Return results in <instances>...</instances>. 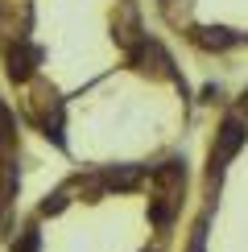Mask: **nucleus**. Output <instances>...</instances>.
<instances>
[{
	"label": "nucleus",
	"mask_w": 248,
	"mask_h": 252,
	"mask_svg": "<svg viewBox=\"0 0 248 252\" xmlns=\"http://www.w3.org/2000/svg\"><path fill=\"white\" fill-rule=\"evenodd\" d=\"M13 182H17V170H13V165L4 161V157H0V194H4V190H8Z\"/></svg>",
	"instance_id": "obj_10"
},
{
	"label": "nucleus",
	"mask_w": 248,
	"mask_h": 252,
	"mask_svg": "<svg viewBox=\"0 0 248 252\" xmlns=\"http://www.w3.org/2000/svg\"><path fill=\"white\" fill-rule=\"evenodd\" d=\"M62 207H66V186H62V190H54V194H46L37 211H41V215H58Z\"/></svg>",
	"instance_id": "obj_8"
},
{
	"label": "nucleus",
	"mask_w": 248,
	"mask_h": 252,
	"mask_svg": "<svg viewBox=\"0 0 248 252\" xmlns=\"http://www.w3.org/2000/svg\"><path fill=\"white\" fill-rule=\"evenodd\" d=\"M194 41H199L203 50H227V46H236V33H227V29H211V25H203V29H194Z\"/></svg>",
	"instance_id": "obj_6"
},
{
	"label": "nucleus",
	"mask_w": 248,
	"mask_h": 252,
	"mask_svg": "<svg viewBox=\"0 0 248 252\" xmlns=\"http://www.w3.org/2000/svg\"><path fill=\"white\" fill-rule=\"evenodd\" d=\"M240 108H244V112H248V91H244V99H240Z\"/></svg>",
	"instance_id": "obj_12"
},
{
	"label": "nucleus",
	"mask_w": 248,
	"mask_h": 252,
	"mask_svg": "<svg viewBox=\"0 0 248 252\" xmlns=\"http://www.w3.org/2000/svg\"><path fill=\"white\" fill-rule=\"evenodd\" d=\"M37 58H41V50L25 46V41H21L17 50H8V79L13 83H29L33 70H37Z\"/></svg>",
	"instance_id": "obj_2"
},
{
	"label": "nucleus",
	"mask_w": 248,
	"mask_h": 252,
	"mask_svg": "<svg viewBox=\"0 0 248 252\" xmlns=\"http://www.w3.org/2000/svg\"><path fill=\"white\" fill-rule=\"evenodd\" d=\"M141 178H145L141 165H116V170H103V174H99V182L108 186V190H132Z\"/></svg>",
	"instance_id": "obj_5"
},
{
	"label": "nucleus",
	"mask_w": 248,
	"mask_h": 252,
	"mask_svg": "<svg viewBox=\"0 0 248 252\" xmlns=\"http://www.w3.org/2000/svg\"><path fill=\"white\" fill-rule=\"evenodd\" d=\"M13 145V112L0 103V149H8Z\"/></svg>",
	"instance_id": "obj_9"
},
{
	"label": "nucleus",
	"mask_w": 248,
	"mask_h": 252,
	"mask_svg": "<svg viewBox=\"0 0 248 252\" xmlns=\"http://www.w3.org/2000/svg\"><path fill=\"white\" fill-rule=\"evenodd\" d=\"M153 182L161 186V198H174L182 190V182H186V170H182V161H165V165H157V170H153ZM174 203H178V198H174Z\"/></svg>",
	"instance_id": "obj_4"
},
{
	"label": "nucleus",
	"mask_w": 248,
	"mask_h": 252,
	"mask_svg": "<svg viewBox=\"0 0 248 252\" xmlns=\"http://www.w3.org/2000/svg\"><path fill=\"white\" fill-rule=\"evenodd\" d=\"M244 141H248L244 120H240V116H227V120L219 124V132H215V145H211V165H207V182H211V186L223 178L227 161L244 149Z\"/></svg>",
	"instance_id": "obj_1"
},
{
	"label": "nucleus",
	"mask_w": 248,
	"mask_h": 252,
	"mask_svg": "<svg viewBox=\"0 0 248 252\" xmlns=\"http://www.w3.org/2000/svg\"><path fill=\"white\" fill-rule=\"evenodd\" d=\"M116 41L124 50H128V54H137V50L145 46L141 41V25H137V13H132V4H124L120 8V21H116Z\"/></svg>",
	"instance_id": "obj_3"
},
{
	"label": "nucleus",
	"mask_w": 248,
	"mask_h": 252,
	"mask_svg": "<svg viewBox=\"0 0 248 252\" xmlns=\"http://www.w3.org/2000/svg\"><path fill=\"white\" fill-rule=\"evenodd\" d=\"M13 252H41V236H37V227H25V232L17 236Z\"/></svg>",
	"instance_id": "obj_7"
},
{
	"label": "nucleus",
	"mask_w": 248,
	"mask_h": 252,
	"mask_svg": "<svg viewBox=\"0 0 248 252\" xmlns=\"http://www.w3.org/2000/svg\"><path fill=\"white\" fill-rule=\"evenodd\" d=\"M203 244H207V215L199 219V227H194V236H190V252H203Z\"/></svg>",
	"instance_id": "obj_11"
}]
</instances>
